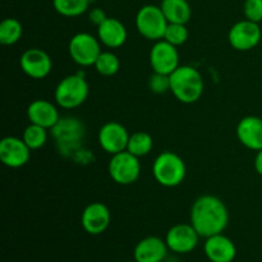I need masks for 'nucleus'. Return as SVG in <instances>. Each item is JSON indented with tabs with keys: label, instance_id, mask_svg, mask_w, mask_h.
<instances>
[{
	"label": "nucleus",
	"instance_id": "f257e3e1",
	"mask_svg": "<svg viewBox=\"0 0 262 262\" xmlns=\"http://www.w3.org/2000/svg\"><path fill=\"white\" fill-rule=\"evenodd\" d=\"M189 219L200 237L209 238L224 232L229 223V212L219 197L205 194L193 202Z\"/></svg>",
	"mask_w": 262,
	"mask_h": 262
},
{
	"label": "nucleus",
	"instance_id": "f03ea898",
	"mask_svg": "<svg viewBox=\"0 0 262 262\" xmlns=\"http://www.w3.org/2000/svg\"><path fill=\"white\" fill-rule=\"evenodd\" d=\"M58 152L64 158H76L82 151L86 128L76 117H63L51 128Z\"/></svg>",
	"mask_w": 262,
	"mask_h": 262
},
{
	"label": "nucleus",
	"instance_id": "7ed1b4c3",
	"mask_svg": "<svg viewBox=\"0 0 262 262\" xmlns=\"http://www.w3.org/2000/svg\"><path fill=\"white\" fill-rule=\"evenodd\" d=\"M205 89L201 73L191 66H179L170 74V92L178 101L183 104H193Z\"/></svg>",
	"mask_w": 262,
	"mask_h": 262
},
{
	"label": "nucleus",
	"instance_id": "20e7f679",
	"mask_svg": "<svg viewBox=\"0 0 262 262\" xmlns=\"http://www.w3.org/2000/svg\"><path fill=\"white\" fill-rule=\"evenodd\" d=\"M187 168L183 159L171 151H164L155 159L152 165L154 178L164 187H177L186 178Z\"/></svg>",
	"mask_w": 262,
	"mask_h": 262
},
{
	"label": "nucleus",
	"instance_id": "39448f33",
	"mask_svg": "<svg viewBox=\"0 0 262 262\" xmlns=\"http://www.w3.org/2000/svg\"><path fill=\"white\" fill-rule=\"evenodd\" d=\"M90 87L81 74H71L61 79L55 89L56 104L63 109H76L89 97Z\"/></svg>",
	"mask_w": 262,
	"mask_h": 262
},
{
	"label": "nucleus",
	"instance_id": "423d86ee",
	"mask_svg": "<svg viewBox=\"0 0 262 262\" xmlns=\"http://www.w3.org/2000/svg\"><path fill=\"white\" fill-rule=\"evenodd\" d=\"M169 22L160 7L143 5L136 15V27L141 36L150 41L163 40Z\"/></svg>",
	"mask_w": 262,
	"mask_h": 262
},
{
	"label": "nucleus",
	"instance_id": "0eeeda50",
	"mask_svg": "<svg viewBox=\"0 0 262 262\" xmlns=\"http://www.w3.org/2000/svg\"><path fill=\"white\" fill-rule=\"evenodd\" d=\"M107 171L117 184L129 186L140 178L141 163L137 156L125 150L112 155L107 165Z\"/></svg>",
	"mask_w": 262,
	"mask_h": 262
},
{
	"label": "nucleus",
	"instance_id": "6e6552de",
	"mask_svg": "<svg viewBox=\"0 0 262 262\" xmlns=\"http://www.w3.org/2000/svg\"><path fill=\"white\" fill-rule=\"evenodd\" d=\"M100 40L91 33L81 32L71 38L68 45L69 55L72 60L81 67L95 66L97 58L101 54Z\"/></svg>",
	"mask_w": 262,
	"mask_h": 262
},
{
	"label": "nucleus",
	"instance_id": "1a4fd4ad",
	"mask_svg": "<svg viewBox=\"0 0 262 262\" xmlns=\"http://www.w3.org/2000/svg\"><path fill=\"white\" fill-rule=\"evenodd\" d=\"M262 37L258 23L252 20H239L229 30V43L238 51H250L260 43Z\"/></svg>",
	"mask_w": 262,
	"mask_h": 262
},
{
	"label": "nucleus",
	"instance_id": "9d476101",
	"mask_svg": "<svg viewBox=\"0 0 262 262\" xmlns=\"http://www.w3.org/2000/svg\"><path fill=\"white\" fill-rule=\"evenodd\" d=\"M150 64L154 72L170 76L179 67V54L177 46L165 40L154 43L150 51Z\"/></svg>",
	"mask_w": 262,
	"mask_h": 262
},
{
	"label": "nucleus",
	"instance_id": "9b49d317",
	"mask_svg": "<svg viewBox=\"0 0 262 262\" xmlns=\"http://www.w3.org/2000/svg\"><path fill=\"white\" fill-rule=\"evenodd\" d=\"M200 234L196 232L192 224H177L168 230L165 237L166 246L174 253L184 255L189 253L197 247Z\"/></svg>",
	"mask_w": 262,
	"mask_h": 262
},
{
	"label": "nucleus",
	"instance_id": "f8f14e48",
	"mask_svg": "<svg viewBox=\"0 0 262 262\" xmlns=\"http://www.w3.org/2000/svg\"><path fill=\"white\" fill-rule=\"evenodd\" d=\"M129 133L127 128L118 122L105 123L99 130V145L105 152L110 155H115L122 151L127 150L128 141H129Z\"/></svg>",
	"mask_w": 262,
	"mask_h": 262
},
{
	"label": "nucleus",
	"instance_id": "ddd939ff",
	"mask_svg": "<svg viewBox=\"0 0 262 262\" xmlns=\"http://www.w3.org/2000/svg\"><path fill=\"white\" fill-rule=\"evenodd\" d=\"M20 69L33 79H43L49 76L53 68V61L46 51L41 49H28L20 55Z\"/></svg>",
	"mask_w": 262,
	"mask_h": 262
},
{
	"label": "nucleus",
	"instance_id": "4468645a",
	"mask_svg": "<svg viewBox=\"0 0 262 262\" xmlns=\"http://www.w3.org/2000/svg\"><path fill=\"white\" fill-rule=\"evenodd\" d=\"M31 148L23 138L4 137L0 142V160L8 168H20L30 161Z\"/></svg>",
	"mask_w": 262,
	"mask_h": 262
},
{
	"label": "nucleus",
	"instance_id": "2eb2a0df",
	"mask_svg": "<svg viewBox=\"0 0 262 262\" xmlns=\"http://www.w3.org/2000/svg\"><path fill=\"white\" fill-rule=\"evenodd\" d=\"M112 215L106 205L92 202L83 210L81 216L82 228L91 235H99L109 228Z\"/></svg>",
	"mask_w": 262,
	"mask_h": 262
},
{
	"label": "nucleus",
	"instance_id": "dca6fc26",
	"mask_svg": "<svg viewBox=\"0 0 262 262\" xmlns=\"http://www.w3.org/2000/svg\"><path fill=\"white\" fill-rule=\"evenodd\" d=\"M204 251L211 262H233L237 256L234 242L223 233L206 238Z\"/></svg>",
	"mask_w": 262,
	"mask_h": 262
},
{
	"label": "nucleus",
	"instance_id": "f3484780",
	"mask_svg": "<svg viewBox=\"0 0 262 262\" xmlns=\"http://www.w3.org/2000/svg\"><path fill=\"white\" fill-rule=\"evenodd\" d=\"M237 137L245 147L253 151L262 150V118L248 115L237 125Z\"/></svg>",
	"mask_w": 262,
	"mask_h": 262
},
{
	"label": "nucleus",
	"instance_id": "a211bd4d",
	"mask_svg": "<svg viewBox=\"0 0 262 262\" xmlns=\"http://www.w3.org/2000/svg\"><path fill=\"white\" fill-rule=\"evenodd\" d=\"M168 246L159 237H146L136 245L133 256L136 262H163L168 255Z\"/></svg>",
	"mask_w": 262,
	"mask_h": 262
},
{
	"label": "nucleus",
	"instance_id": "6ab92c4d",
	"mask_svg": "<svg viewBox=\"0 0 262 262\" xmlns=\"http://www.w3.org/2000/svg\"><path fill=\"white\" fill-rule=\"evenodd\" d=\"M27 118L30 123L51 129L60 119L59 112L53 102L43 99L33 100L27 107Z\"/></svg>",
	"mask_w": 262,
	"mask_h": 262
},
{
	"label": "nucleus",
	"instance_id": "aec40b11",
	"mask_svg": "<svg viewBox=\"0 0 262 262\" xmlns=\"http://www.w3.org/2000/svg\"><path fill=\"white\" fill-rule=\"evenodd\" d=\"M128 32L125 26L117 18L107 17L97 27V38L109 49H118L127 41Z\"/></svg>",
	"mask_w": 262,
	"mask_h": 262
},
{
	"label": "nucleus",
	"instance_id": "412c9836",
	"mask_svg": "<svg viewBox=\"0 0 262 262\" xmlns=\"http://www.w3.org/2000/svg\"><path fill=\"white\" fill-rule=\"evenodd\" d=\"M160 8L169 23L187 25L191 19V5L187 0H161Z\"/></svg>",
	"mask_w": 262,
	"mask_h": 262
},
{
	"label": "nucleus",
	"instance_id": "4be33fe9",
	"mask_svg": "<svg viewBox=\"0 0 262 262\" xmlns=\"http://www.w3.org/2000/svg\"><path fill=\"white\" fill-rule=\"evenodd\" d=\"M91 2L94 0H53V7L63 17L73 18L86 13Z\"/></svg>",
	"mask_w": 262,
	"mask_h": 262
},
{
	"label": "nucleus",
	"instance_id": "5701e85b",
	"mask_svg": "<svg viewBox=\"0 0 262 262\" xmlns=\"http://www.w3.org/2000/svg\"><path fill=\"white\" fill-rule=\"evenodd\" d=\"M154 147V140L151 135L143 130H138L133 135L129 136V141H128L127 151L133 154L137 158L141 156H146L151 152Z\"/></svg>",
	"mask_w": 262,
	"mask_h": 262
},
{
	"label": "nucleus",
	"instance_id": "b1692460",
	"mask_svg": "<svg viewBox=\"0 0 262 262\" xmlns=\"http://www.w3.org/2000/svg\"><path fill=\"white\" fill-rule=\"evenodd\" d=\"M23 33L22 23L15 18H5L0 23V42L5 46L17 43Z\"/></svg>",
	"mask_w": 262,
	"mask_h": 262
},
{
	"label": "nucleus",
	"instance_id": "393cba45",
	"mask_svg": "<svg viewBox=\"0 0 262 262\" xmlns=\"http://www.w3.org/2000/svg\"><path fill=\"white\" fill-rule=\"evenodd\" d=\"M22 138L26 145L31 148V151L38 150V148L43 147L48 141V129L41 125L30 123V125L26 127L25 132H23Z\"/></svg>",
	"mask_w": 262,
	"mask_h": 262
},
{
	"label": "nucleus",
	"instance_id": "a878e982",
	"mask_svg": "<svg viewBox=\"0 0 262 262\" xmlns=\"http://www.w3.org/2000/svg\"><path fill=\"white\" fill-rule=\"evenodd\" d=\"M94 67L97 73L101 74V76L112 77L119 71L120 61L119 58L112 51H101Z\"/></svg>",
	"mask_w": 262,
	"mask_h": 262
},
{
	"label": "nucleus",
	"instance_id": "bb28decb",
	"mask_svg": "<svg viewBox=\"0 0 262 262\" xmlns=\"http://www.w3.org/2000/svg\"><path fill=\"white\" fill-rule=\"evenodd\" d=\"M163 40L168 41L169 43H171V45L174 46L183 45V43L188 40V30H187L186 25H181V23H169Z\"/></svg>",
	"mask_w": 262,
	"mask_h": 262
},
{
	"label": "nucleus",
	"instance_id": "cd10ccee",
	"mask_svg": "<svg viewBox=\"0 0 262 262\" xmlns=\"http://www.w3.org/2000/svg\"><path fill=\"white\" fill-rule=\"evenodd\" d=\"M148 89L154 94L158 95L165 94L166 91H170V76L154 72L152 76L148 79Z\"/></svg>",
	"mask_w": 262,
	"mask_h": 262
},
{
	"label": "nucleus",
	"instance_id": "c85d7f7f",
	"mask_svg": "<svg viewBox=\"0 0 262 262\" xmlns=\"http://www.w3.org/2000/svg\"><path fill=\"white\" fill-rule=\"evenodd\" d=\"M243 13L246 19L260 23L262 20V0H246Z\"/></svg>",
	"mask_w": 262,
	"mask_h": 262
},
{
	"label": "nucleus",
	"instance_id": "c756f323",
	"mask_svg": "<svg viewBox=\"0 0 262 262\" xmlns=\"http://www.w3.org/2000/svg\"><path fill=\"white\" fill-rule=\"evenodd\" d=\"M106 18H107L106 14H105V12L101 9V8H94V9H91L89 12L90 22L94 23V25H96L97 27H99V26L101 25V23L104 22Z\"/></svg>",
	"mask_w": 262,
	"mask_h": 262
},
{
	"label": "nucleus",
	"instance_id": "7c9ffc66",
	"mask_svg": "<svg viewBox=\"0 0 262 262\" xmlns=\"http://www.w3.org/2000/svg\"><path fill=\"white\" fill-rule=\"evenodd\" d=\"M255 169L260 176H262V150L257 151L255 158Z\"/></svg>",
	"mask_w": 262,
	"mask_h": 262
},
{
	"label": "nucleus",
	"instance_id": "2f4dec72",
	"mask_svg": "<svg viewBox=\"0 0 262 262\" xmlns=\"http://www.w3.org/2000/svg\"><path fill=\"white\" fill-rule=\"evenodd\" d=\"M135 262H136V261H135Z\"/></svg>",
	"mask_w": 262,
	"mask_h": 262
}]
</instances>
